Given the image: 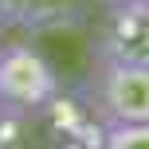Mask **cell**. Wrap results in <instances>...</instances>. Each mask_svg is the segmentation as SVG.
<instances>
[{
    "label": "cell",
    "mask_w": 149,
    "mask_h": 149,
    "mask_svg": "<svg viewBox=\"0 0 149 149\" xmlns=\"http://www.w3.org/2000/svg\"><path fill=\"white\" fill-rule=\"evenodd\" d=\"M94 102L110 126H145L149 122V67L106 63L94 74Z\"/></svg>",
    "instance_id": "obj_1"
},
{
    "label": "cell",
    "mask_w": 149,
    "mask_h": 149,
    "mask_svg": "<svg viewBox=\"0 0 149 149\" xmlns=\"http://www.w3.org/2000/svg\"><path fill=\"white\" fill-rule=\"evenodd\" d=\"M55 67L31 47H8L0 51V106L4 110H39L51 102Z\"/></svg>",
    "instance_id": "obj_2"
},
{
    "label": "cell",
    "mask_w": 149,
    "mask_h": 149,
    "mask_svg": "<svg viewBox=\"0 0 149 149\" xmlns=\"http://www.w3.org/2000/svg\"><path fill=\"white\" fill-rule=\"evenodd\" d=\"M102 59L149 67V0L114 4L102 28Z\"/></svg>",
    "instance_id": "obj_3"
},
{
    "label": "cell",
    "mask_w": 149,
    "mask_h": 149,
    "mask_svg": "<svg viewBox=\"0 0 149 149\" xmlns=\"http://www.w3.org/2000/svg\"><path fill=\"white\" fill-rule=\"evenodd\" d=\"M102 149H149V122L145 126H110Z\"/></svg>",
    "instance_id": "obj_4"
},
{
    "label": "cell",
    "mask_w": 149,
    "mask_h": 149,
    "mask_svg": "<svg viewBox=\"0 0 149 149\" xmlns=\"http://www.w3.org/2000/svg\"><path fill=\"white\" fill-rule=\"evenodd\" d=\"M0 24H4V8H0Z\"/></svg>",
    "instance_id": "obj_5"
}]
</instances>
